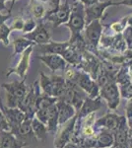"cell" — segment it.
Masks as SVG:
<instances>
[{"mask_svg": "<svg viewBox=\"0 0 132 148\" xmlns=\"http://www.w3.org/2000/svg\"><path fill=\"white\" fill-rule=\"evenodd\" d=\"M70 30V40H68L72 45L78 40H85L82 33L86 26L85 6L79 1H72L71 12L69 16L68 22L64 24Z\"/></svg>", "mask_w": 132, "mask_h": 148, "instance_id": "6da1fadb", "label": "cell"}, {"mask_svg": "<svg viewBox=\"0 0 132 148\" xmlns=\"http://www.w3.org/2000/svg\"><path fill=\"white\" fill-rule=\"evenodd\" d=\"M2 88L6 91V103L9 108H18L29 90L24 79L11 83H3Z\"/></svg>", "mask_w": 132, "mask_h": 148, "instance_id": "7a4b0ae2", "label": "cell"}, {"mask_svg": "<svg viewBox=\"0 0 132 148\" xmlns=\"http://www.w3.org/2000/svg\"><path fill=\"white\" fill-rule=\"evenodd\" d=\"M70 12L71 5L69 3V0H64V2H61L58 7L47 11L42 21L51 23L52 27L57 28L68 22Z\"/></svg>", "mask_w": 132, "mask_h": 148, "instance_id": "3957f363", "label": "cell"}, {"mask_svg": "<svg viewBox=\"0 0 132 148\" xmlns=\"http://www.w3.org/2000/svg\"><path fill=\"white\" fill-rule=\"evenodd\" d=\"M83 32L85 35V42L93 49H98L101 38L104 34V26L101 24V20H94L86 24Z\"/></svg>", "mask_w": 132, "mask_h": 148, "instance_id": "277c9868", "label": "cell"}, {"mask_svg": "<svg viewBox=\"0 0 132 148\" xmlns=\"http://www.w3.org/2000/svg\"><path fill=\"white\" fill-rule=\"evenodd\" d=\"M100 97L105 99L109 109L116 110L120 102V92L116 80L107 83V85L100 88Z\"/></svg>", "mask_w": 132, "mask_h": 148, "instance_id": "5b68a950", "label": "cell"}, {"mask_svg": "<svg viewBox=\"0 0 132 148\" xmlns=\"http://www.w3.org/2000/svg\"><path fill=\"white\" fill-rule=\"evenodd\" d=\"M111 6H117L116 2L112 0H107L104 2L99 1L91 6L85 7L86 24H89L94 20H101L104 16L105 11Z\"/></svg>", "mask_w": 132, "mask_h": 148, "instance_id": "8992f818", "label": "cell"}, {"mask_svg": "<svg viewBox=\"0 0 132 148\" xmlns=\"http://www.w3.org/2000/svg\"><path fill=\"white\" fill-rule=\"evenodd\" d=\"M76 83L79 87L88 94V97L90 98H97L100 97V87L97 84L95 80L89 75L88 73L81 71L78 73Z\"/></svg>", "mask_w": 132, "mask_h": 148, "instance_id": "52a82bcc", "label": "cell"}, {"mask_svg": "<svg viewBox=\"0 0 132 148\" xmlns=\"http://www.w3.org/2000/svg\"><path fill=\"white\" fill-rule=\"evenodd\" d=\"M23 37L26 39L32 40L36 45H45L51 40L50 32L47 28V24H44L42 21H40V23L37 25L35 30L28 34H24Z\"/></svg>", "mask_w": 132, "mask_h": 148, "instance_id": "ba28073f", "label": "cell"}, {"mask_svg": "<svg viewBox=\"0 0 132 148\" xmlns=\"http://www.w3.org/2000/svg\"><path fill=\"white\" fill-rule=\"evenodd\" d=\"M33 51H34V47H30L24 52H22L17 65L15 67L9 69L8 72L6 73V76H10L11 74H16L21 79L25 80L26 76H27V73H28V70H29V67H30V59H31V56H32Z\"/></svg>", "mask_w": 132, "mask_h": 148, "instance_id": "9c48e42d", "label": "cell"}, {"mask_svg": "<svg viewBox=\"0 0 132 148\" xmlns=\"http://www.w3.org/2000/svg\"><path fill=\"white\" fill-rule=\"evenodd\" d=\"M0 109L2 110L6 120L8 121L11 130L19 126L26 119V114L21 111L19 108H9L2 104V100L0 98Z\"/></svg>", "mask_w": 132, "mask_h": 148, "instance_id": "30bf717a", "label": "cell"}, {"mask_svg": "<svg viewBox=\"0 0 132 148\" xmlns=\"http://www.w3.org/2000/svg\"><path fill=\"white\" fill-rule=\"evenodd\" d=\"M32 120L33 119L26 118L20 125L11 130V132L26 145H28L31 140L36 137L32 127Z\"/></svg>", "mask_w": 132, "mask_h": 148, "instance_id": "8fae6325", "label": "cell"}, {"mask_svg": "<svg viewBox=\"0 0 132 148\" xmlns=\"http://www.w3.org/2000/svg\"><path fill=\"white\" fill-rule=\"evenodd\" d=\"M38 58L42 61L52 72L58 70L64 71L67 65L65 59L59 54H40Z\"/></svg>", "mask_w": 132, "mask_h": 148, "instance_id": "7c38bea8", "label": "cell"}, {"mask_svg": "<svg viewBox=\"0 0 132 148\" xmlns=\"http://www.w3.org/2000/svg\"><path fill=\"white\" fill-rule=\"evenodd\" d=\"M77 121V116H74L71 120H69L67 123H65L64 125H66L63 127L59 134L57 135L56 139L54 140V146L56 148H63L65 145L70 141L72 134H73V130H74V126L75 123Z\"/></svg>", "mask_w": 132, "mask_h": 148, "instance_id": "4fadbf2b", "label": "cell"}, {"mask_svg": "<svg viewBox=\"0 0 132 148\" xmlns=\"http://www.w3.org/2000/svg\"><path fill=\"white\" fill-rule=\"evenodd\" d=\"M114 143V134L109 130H103L95 139L86 140L85 145L88 148H109L111 147Z\"/></svg>", "mask_w": 132, "mask_h": 148, "instance_id": "5bb4252c", "label": "cell"}, {"mask_svg": "<svg viewBox=\"0 0 132 148\" xmlns=\"http://www.w3.org/2000/svg\"><path fill=\"white\" fill-rule=\"evenodd\" d=\"M57 109H58V123L64 125L69 120L74 118L76 114V110L71 104L65 102L62 99H58L56 103Z\"/></svg>", "mask_w": 132, "mask_h": 148, "instance_id": "9a60e30c", "label": "cell"}, {"mask_svg": "<svg viewBox=\"0 0 132 148\" xmlns=\"http://www.w3.org/2000/svg\"><path fill=\"white\" fill-rule=\"evenodd\" d=\"M69 45H70L69 42H59L50 40L45 45H40L39 52L40 54H59L61 56L64 51L69 47Z\"/></svg>", "mask_w": 132, "mask_h": 148, "instance_id": "2e32d148", "label": "cell"}, {"mask_svg": "<svg viewBox=\"0 0 132 148\" xmlns=\"http://www.w3.org/2000/svg\"><path fill=\"white\" fill-rule=\"evenodd\" d=\"M27 146L17 138L11 131L0 132V148H23Z\"/></svg>", "mask_w": 132, "mask_h": 148, "instance_id": "e0dca14e", "label": "cell"}, {"mask_svg": "<svg viewBox=\"0 0 132 148\" xmlns=\"http://www.w3.org/2000/svg\"><path fill=\"white\" fill-rule=\"evenodd\" d=\"M61 56L65 59L67 63L72 66H77L82 63V56L80 53V49L74 45H69V47L64 51Z\"/></svg>", "mask_w": 132, "mask_h": 148, "instance_id": "ac0fdd59", "label": "cell"}, {"mask_svg": "<svg viewBox=\"0 0 132 148\" xmlns=\"http://www.w3.org/2000/svg\"><path fill=\"white\" fill-rule=\"evenodd\" d=\"M102 107V103H101L100 97L97 98H90V97H86L85 101H84L82 107L79 110V118H83L86 116L87 114L94 113L95 111L99 110Z\"/></svg>", "mask_w": 132, "mask_h": 148, "instance_id": "d6986e66", "label": "cell"}, {"mask_svg": "<svg viewBox=\"0 0 132 148\" xmlns=\"http://www.w3.org/2000/svg\"><path fill=\"white\" fill-rule=\"evenodd\" d=\"M121 116H118L116 114H107L104 118L100 119L96 121V125L104 126L105 130L110 131H116L119 125Z\"/></svg>", "mask_w": 132, "mask_h": 148, "instance_id": "ffe728a7", "label": "cell"}, {"mask_svg": "<svg viewBox=\"0 0 132 148\" xmlns=\"http://www.w3.org/2000/svg\"><path fill=\"white\" fill-rule=\"evenodd\" d=\"M50 78H51L52 82V96L59 99L63 96L66 91V79L62 76L56 75V74L50 76Z\"/></svg>", "mask_w": 132, "mask_h": 148, "instance_id": "44dd1931", "label": "cell"}, {"mask_svg": "<svg viewBox=\"0 0 132 148\" xmlns=\"http://www.w3.org/2000/svg\"><path fill=\"white\" fill-rule=\"evenodd\" d=\"M47 12L45 4L39 0H31L30 2V14L36 21H42Z\"/></svg>", "mask_w": 132, "mask_h": 148, "instance_id": "7402d4cb", "label": "cell"}, {"mask_svg": "<svg viewBox=\"0 0 132 148\" xmlns=\"http://www.w3.org/2000/svg\"><path fill=\"white\" fill-rule=\"evenodd\" d=\"M36 44L32 40L26 39L25 37H18L13 40V47L14 51L12 53V56H16L18 54H21L24 52L28 47H35Z\"/></svg>", "mask_w": 132, "mask_h": 148, "instance_id": "603a6c76", "label": "cell"}, {"mask_svg": "<svg viewBox=\"0 0 132 148\" xmlns=\"http://www.w3.org/2000/svg\"><path fill=\"white\" fill-rule=\"evenodd\" d=\"M32 127L35 136L37 137V139L39 140H45L47 136V126L44 125V123H42L40 120H38L37 118H33L32 120Z\"/></svg>", "mask_w": 132, "mask_h": 148, "instance_id": "cb8c5ba5", "label": "cell"}, {"mask_svg": "<svg viewBox=\"0 0 132 148\" xmlns=\"http://www.w3.org/2000/svg\"><path fill=\"white\" fill-rule=\"evenodd\" d=\"M58 109L56 104L49 108V119H47V130L49 131H55L58 125Z\"/></svg>", "mask_w": 132, "mask_h": 148, "instance_id": "d4e9b609", "label": "cell"}, {"mask_svg": "<svg viewBox=\"0 0 132 148\" xmlns=\"http://www.w3.org/2000/svg\"><path fill=\"white\" fill-rule=\"evenodd\" d=\"M39 84L44 94L49 95V96H52V82L51 78L45 75L44 72H40V79Z\"/></svg>", "mask_w": 132, "mask_h": 148, "instance_id": "484cf974", "label": "cell"}, {"mask_svg": "<svg viewBox=\"0 0 132 148\" xmlns=\"http://www.w3.org/2000/svg\"><path fill=\"white\" fill-rule=\"evenodd\" d=\"M11 32V28L9 26H7L6 24H3V25L0 26V42L4 47H8L10 45L9 37H10Z\"/></svg>", "mask_w": 132, "mask_h": 148, "instance_id": "4316f807", "label": "cell"}, {"mask_svg": "<svg viewBox=\"0 0 132 148\" xmlns=\"http://www.w3.org/2000/svg\"><path fill=\"white\" fill-rule=\"evenodd\" d=\"M127 18L128 16H125L124 18L120 19L119 21H116V22L112 23L111 25L109 26L110 30L112 32H114L116 34H122L125 28L127 27Z\"/></svg>", "mask_w": 132, "mask_h": 148, "instance_id": "83f0119b", "label": "cell"}, {"mask_svg": "<svg viewBox=\"0 0 132 148\" xmlns=\"http://www.w3.org/2000/svg\"><path fill=\"white\" fill-rule=\"evenodd\" d=\"M38 23L37 21L34 19L32 16L29 17L28 19H26L25 22H24V27H23V30L22 32L24 34H28V33H31L32 31L35 30V28L37 27Z\"/></svg>", "mask_w": 132, "mask_h": 148, "instance_id": "f1b7e54d", "label": "cell"}, {"mask_svg": "<svg viewBox=\"0 0 132 148\" xmlns=\"http://www.w3.org/2000/svg\"><path fill=\"white\" fill-rule=\"evenodd\" d=\"M122 37L126 42L127 49H132V26H127L122 32Z\"/></svg>", "mask_w": 132, "mask_h": 148, "instance_id": "f546056e", "label": "cell"}, {"mask_svg": "<svg viewBox=\"0 0 132 148\" xmlns=\"http://www.w3.org/2000/svg\"><path fill=\"white\" fill-rule=\"evenodd\" d=\"M36 116L38 120H40L42 123H44L45 125L47 123V119H49V109H39L36 112Z\"/></svg>", "mask_w": 132, "mask_h": 148, "instance_id": "4dcf8cb0", "label": "cell"}, {"mask_svg": "<svg viewBox=\"0 0 132 148\" xmlns=\"http://www.w3.org/2000/svg\"><path fill=\"white\" fill-rule=\"evenodd\" d=\"M1 131H11V127L9 125L8 121L6 120L2 110L0 109V132Z\"/></svg>", "mask_w": 132, "mask_h": 148, "instance_id": "1f68e13d", "label": "cell"}, {"mask_svg": "<svg viewBox=\"0 0 132 148\" xmlns=\"http://www.w3.org/2000/svg\"><path fill=\"white\" fill-rule=\"evenodd\" d=\"M24 18H22L21 16H18L14 19V22L12 23V25L10 26L11 30H16V31H22L23 30V27H24Z\"/></svg>", "mask_w": 132, "mask_h": 148, "instance_id": "d6a6232c", "label": "cell"}, {"mask_svg": "<svg viewBox=\"0 0 132 148\" xmlns=\"http://www.w3.org/2000/svg\"><path fill=\"white\" fill-rule=\"evenodd\" d=\"M125 110H126V118L129 119L132 116V98L131 99H129L128 103L126 104L125 106Z\"/></svg>", "mask_w": 132, "mask_h": 148, "instance_id": "836d02e7", "label": "cell"}, {"mask_svg": "<svg viewBox=\"0 0 132 148\" xmlns=\"http://www.w3.org/2000/svg\"><path fill=\"white\" fill-rule=\"evenodd\" d=\"M73 1H79V2H81L85 7H87V6H91V5H93V4L97 3V2H99L100 0H73Z\"/></svg>", "mask_w": 132, "mask_h": 148, "instance_id": "e575fe53", "label": "cell"}, {"mask_svg": "<svg viewBox=\"0 0 132 148\" xmlns=\"http://www.w3.org/2000/svg\"><path fill=\"white\" fill-rule=\"evenodd\" d=\"M11 16H12L11 13H7L6 15H3V14H1V12H0V26L5 24L6 21L11 18Z\"/></svg>", "mask_w": 132, "mask_h": 148, "instance_id": "d590c367", "label": "cell"}, {"mask_svg": "<svg viewBox=\"0 0 132 148\" xmlns=\"http://www.w3.org/2000/svg\"><path fill=\"white\" fill-rule=\"evenodd\" d=\"M117 6H128V7H132V0H120V1L116 2Z\"/></svg>", "mask_w": 132, "mask_h": 148, "instance_id": "8d00e7d4", "label": "cell"}, {"mask_svg": "<svg viewBox=\"0 0 132 148\" xmlns=\"http://www.w3.org/2000/svg\"><path fill=\"white\" fill-rule=\"evenodd\" d=\"M6 1L7 0H0V12L5 11V12H7V13H11V12L6 8V5H5Z\"/></svg>", "mask_w": 132, "mask_h": 148, "instance_id": "74e56055", "label": "cell"}, {"mask_svg": "<svg viewBox=\"0 0 132 148\" xmlns=\"http://www.w3.org/2000/svg\"><path fill=\"white\" fill-rule=\"evenodd\" d=\"M127 125H128V133L129 136L132 137V116L127 119Z\"/></svg>", "mask_w": 132, "mask_h": 148, "instance_id": "f35d334b", "label": "cell"}, {"mask_svg": "<svg viewBox=\"0 0 132 148\" xmlns=\"http://www.w3.org/2000/svg\"><path fill=\"white\" fill-rule=\"evenodd\" d=\"M114 148H130V145L128 143H125V144H117L114 145Z\"/></svg>", "mask_w": 132, "mask_h": 148, "instance_id": "ab89813d", "label": "cell"}, {"mask_svg": "<svg viewBox=\"0 0 132 148\" xmlns=\"http://www.w3.org/2000/svg\"><path fill=\"white\" fill-rule=\"evenodd\" d=\"M127 26H132V15H128V18H127Z\"/></svg>", "mask_w": 132, "mask_h": 148, "instance_id": "60d3db41", "label": "cell"}, {"mask_svg": "<svg viewBox=\"0 0 132 148\" xmlns=\"http://www.w3.org/2000/svg\"><path fill=\"white\" fill-rule=\"evenodd\" d=\"M17 1V0H12V4H11V7H10V9H9V11H12V8H13V6H14V4H15V2Z\"/></svg>", "mask_w": 132, "mask_h": 148, "instance_id": "b9f144b4", "label": "cell"}, {"mask_svg": "<svg viewBox=\"0 0 132 148\" xmlns=\"http://www.w3.org/2000/svg\"><path fill=\"white\" fill-rule=\"evenodd\" d=\"M130 148H132V144H131V146H130Z\"/></svg>", "mask_w": 132, "mask_h": 148, "instance_id": "7bdbcfd3", "label": "cell"}]
</instances>
